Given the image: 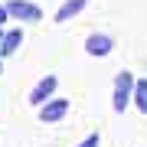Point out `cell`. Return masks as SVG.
I'll return each mask as SVG.
<instances>
[{
    "instance_id": "3",
    "label": "cell",
    "mask_w": 147,
    "mask_h": 147,
    "mask_svg": "<svg viewBox=\"0 0 147 147\" xmlns=\"http://www.w3.org/2000/svg\"><path fill=\"white\" fill-rule=\"evenodd\" d=\"M111 49H115V36H111V33H92V36L85 39V53L95 56V59L108 56Z\"/></svg>"
},
{
    "instance_id": "10",
    "label": "cell",
    "mask_w": 147,
    "mask_h": 147,
    "mask_svg": "<svg viewBox=\"0 0 147 147\" xmlns=\"http://www.w3.org/2000/svg\"><path fill=\"white\" fill-rule=\"evenodd\" d=\"M3 23H7V7L0 3V26H3Z\"/></svg>"
},
{
    "instance_id": "5",
    "label": "cell",
    "mask_w": 147,
    "mask_h": 147,
    "mask_svg": "<svg viewBox=\"0 0 147 147\" xmlns=\"http://www.w3.org/2000/svg\"><path fill=\"white\" fill-rule=\"evenodd\" d=\"M56 85H59L56 75H46V79H39V85L30 92V101H33V105H42V101H49V98H53V92H56Z\"/></svg>"
},
{
    "instance_id": "11",
    "label": "cell",
    "mask_w": 147,
    "mask_h": 147,
    "mask_svg": "<svg viewBox=\"0 0 147 147\" xmlns=\"http://www.w3.org/2000/svg\"><path fill=\"white\" fill-rule=\"evenodd\" d=\"M0 72H3V62H0Z\"/></svg>"
},
{
    "instance_id": "12",
    "label": "cell",
    "mask_w": 147,
    "mask_h": 147,
    "mask_svg": "<svg viewBox=\"0 0 147 147\" xmlns=\"http://www.w3.org/2000/svg\"><path fill=\"white\" fill-rule=\"evenodd\" d=\"M0 36H3V30H0Z\"/></svg>"
},
{
    "instance_id": "6",
    "label": "cell",
    "mask_w": 147,
    "mask_h": 147,
    "mask_svg": "<svg viewBox=\"0 0 147 147\" xmlns=\"http://www.w3.org/2000/svg\"><path fill=\"white\" fill-rule=\"evenodd\" d=\"M85 7H88V0H65L56 10V23H65V20H72V16H79Z\"/></svg>"
},
{
    "instance_id": "7",
    "label": "cell",
    "mask_w": 147,
    "mask_h": 147,
    "mask_svg": "<svg viewBox=\"0 0 147 147\" xmlns=\"http://www.w3.org/2000/svg\"><path fill=\"white\" fill-rule=\"evenodd\" d=\"M20 42H23V30H10V33H3V36H0V59L13 56Z\"/></svg>"
},
{
    "instance_id": "9",
    "label": "cell",
    "mask_w": 147,
    "mask_h": 147,
    "mask_svg": "<svg viewBox=\"0 0 147 147\" xmlns=\"http://www.w3.org/2000/svg\"><path fill=\"white\" fill-rule=\"evenodd\" d=\"M79 147H98V134H88V141H82Z\"/></svg>"
},
{
    "instance_id": "2",
    "label": "cell",
    "mask_w": 147,
    "mask_h": 147,
    "mask_svg": "<svg viewBox=\"0 0 147 147\" xmlns=\"http://www.w3.org/2000/svg\"><path fill=\"white\" fill-rule=\"evenodd\" d=\"M7 16H16V20H23V23H36L42 10L36 3H30V0H10L7 3Z\"/></svg>"
},
{
    "instance_id": "4",
    "label": "cell",
    "mask_w": 147,
    "mask_h": 147,
    "mask_svg": "<svg viewBox=\"0 0 147 147\" xmlns=\"http://www.w3.org/2000/svg\"><path fill=\"white\" fill-rule=\"evenodd\" d=\"M65 111H69V101H65V98H49V101H42L39 121H42V124H53V121H62V118H65Z\"/></svg>"
},
{
    "instance_id": "1",
    "label": "cell",
    "mask_w": 147,
    "mask_h": 147,
    "mask_svg": "<svg viewBox=\"0 0 147 147\" xmlns=\"http://www.w3.org/2000/svg\"><path fill=\"white\" fill-rule=\"evenodd\" d=\"M131 88H134V75H131V72H118V79H115V95H111V108H115L118 115L127 108V101H131Z\"/></svg>"
},
{
    "instance_id": "8",
    "label": "cell",
    "mask_w": 147,
    "mask_h": 147,
    "mask_svg": "<svg viewBox=\"0 0 147 147\" xmlns=\"http://www.w3.org/2000/svg\"><path fill=\"white\" fill-rule=\"evenodd\" d=\"M131 101L137 105V111H147V79H134V88H131Z\"/></svg>"
}]
</instances>
